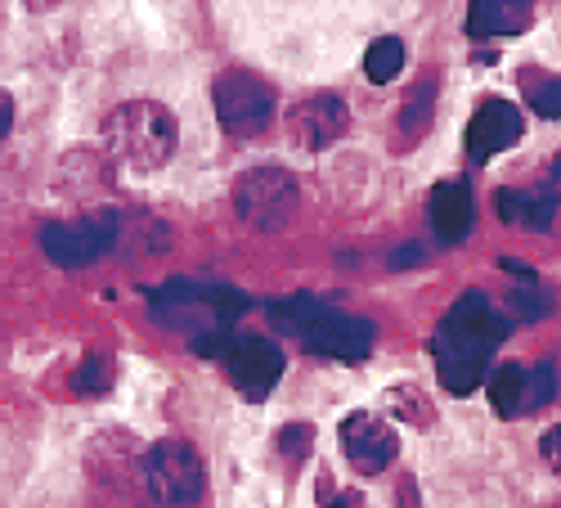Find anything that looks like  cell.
Wrapping results in <instances>:
<instances>
[{
    "instance_id": "2",
    "label": "cell",
    "mask_w": 561,
    "mask_h": 508,
    "mask_svg": "<svg viewBox=\"0 0 561 508\" xmlns=\"http://www.w3.org/2000/svg\"><path fill=\"white\" fill-rule=\"evenodd\" d=\"M180 126L167 104L130 100L104 117V149L122 171H158L175 158Z\"/></svg>"
},
{
    "instance_id": "26",
    "label": "cell",
    "mask_w": 561,
    "mask_h": 508,
    "mask_svg": "<svg viewBox=\"0 0 561 508\" xmlns=\"http://www.w3.org/2000/svg\"><path fill=\"white\" fill-rule=\"evenodd\" d=\"M543 459H548V464L561 473V424H557V428L543 437Z\"/></svg>"
},
{
    "instance_id": "10",
    "label": "cell",
    "mask_w": 561,
    "mask_h": 508,
    "mask_svg": "<svg viewBox=\"0 0 561 508\" xmlns=\"http://www.w3.org/2000/svg\"><path fill=\"white\" fill-rule=\"evenodd\" d=\"M225 374L248 400H265L274 392V383L284 379V351L274 347V338L243 334L239 347H233V355L225 360Z\"/></svg>"
},
{
    "instance_id": "8",
    "label": "cell",
    "mask_w": 561,
    "mask_h": 508,
    "mask_svg": "<svg viewBox=\"0 0 561 508\" xmlns=\"http://www.w3.org/2000/svg\"><path fill=\"white\" fill-rule=\"evenodd\" d=\"M346 126H351V109H346L342 95H333V90H314V95L297 100V109L288 113V135H293V145L306 149V154L337 145L346 135Z\"/></svg>"
},
{
    "instance_id": "14",
    "label": "cell",
    "mask_w": 561,
    "mask_h": 508,
    "mask_svg": "<svg viewBox=\"0 0 561 508\" xmlns=\"http://www.w3.org/2000/svg\"><path fill=\"white\" fill-rule=\"evenodd\" d=\"M557 207H561L557 184H517V190L499 194V216L517 229H535V235H543L557 221Z\"/></svg>"
},
{
    "instance_id": "23",
    "label": "cell",
    "mask_w": 561,
    "mask_h": 508,
    "mask_svg": "<svg viewBox=\"0 0 561 508\" xmlns=\"http://www.w3.org/2000/svg\"><path fill=\"white\" fill-rule=\"evenodd\" d=\"M552 396H557V364H552V360L530 364V414L543 409Z\"/></svg>"
},
{
    "instance_id": "11",
    "label": "cell",
    "mask_w": 561,
    "mask_h": 508,
    "mask_svg": "<svg viewBox=\"0 0 561 508\" xmlns=\"http://www.w3.org/2000/svg\"><path fill=\"white\" fill-rule=\"evenodd\" d=\"M400 441H396V428L387 419H378V414H351V419L342 424V454L351 459V469L355 473H382L391 469V459H396Z\"/></svg>"
},
{
    "instance_id": "9",
    "label": "cell",
    "mask_w": 561,
    "mask_h": 508,
    "mask_svg": "<svg viewBox=\"0 0 561 508\" xmlns=\"http://www.w3.org/2000/svg\"><path fill=\"white\" fill-rule=\"evenodd\" d=\"M373 338H378V329H373V319L364 315H351V311H323L310 319V329L301 334V347L314 351V355H333V360H364L373 351Z\"/></svg>"
},
{
    "instance_id": "24",
    "label": "cell",
    "mask_w": 561,
    "mask_h": 508,
    "mask_svg": "<svg viewBox=\"0 0 561 508\" xmlns=\"http://www.w3.org/2000/svg\"><path fill=\"white\" fill-rule=\"evenodd\" d=\"M310 445H314V428L310 424H288L284 432H278V450H284L293 464H301V459L310 454Z\"/></svg>"
},
{
    "instance_id": "27",
    "label": "cell",
    "mask_w": 561,
    "mask_h": 508,
    "mask_svg": "<svg viewBox=\"0 0 561 508\" xmlns=\"http://www.w3.org/2000/svg\"><path fill=\"white\" fill-rule=\"evenodd\" d=\"M10 126H14V100H10V90H0V145H5Z\"/></svg>"
},
{
    "instance_id": "21",
    "label": "cell",
    "mask_w": 561,
    "mask_h": 508,
    "mask_svg": "<svg viewBox=\"0 0 561 508\" xmlns=\"http://www.w3.org/2000/svg\"><path fill=\"white\" fill-rule=\"evenodd\" d=\"M522 86H526V100H530V109H535L539 117H548V122L561 117V77L530 72V81H522Z\"/></svg>"
},
{
    "instance_id": "19",
    "label": "cell",
    "mask_w": 561,
    "mask_h": 508,
    "mask_svg": "<svg viewBox=\"0 0 561 508\" xmlns=\"http://www.w3.org/2000/svg\"><path fill=\"white\" fill-rule=\"evenodd\" d=\"M432 104H436V81H423V86H413V90H409L404 117H400L404 140H413V135H423V131L432 126Z\"/></svg>"
},
{
    "instance_id": "5",
    "label": "cell",
    "mask_w": 561,
    "mask_h": 508,
    "mask_svg": "<svg viewBox=\"0 0 561 508\" xmlns=\"http://www.w3.org/2000/svg\"><path fill=\"white\" fill-rule=\"evenodd\" d=\"M145 482H149V495L167 508H184V504H198L203 490H207V464L203 454L180 441V437H167L158 445H149L145 454Z\"/></svg>"
},
{
    "instance_id": "6",
    "label": "cell",
    "mask_w": 561,
    "mask_h": 508,
    "mask_svg": "<svg viewBox=\"0 0 561 508\" xmlns=\"http://www.w3.org/2000/svg\"><path fill=\"white\" fill-rule=\"evenodd\" d=\"M117 235H122V216L100 207V212L77 216V221H50L41 229V248L55 266L77 270V266H90V261L108 257Z\"/></svg>"
},
{
    "instance_id": "25",
    "label": "cell",
    "mask_w": 561,
    "mask_h": 508,
    "mask_svg": "<svg viewBox=\"0 0 561 508\" xmlns=\"http://www.w3.org/2000/svg\"><path fill=\"white\" fill-rule=\"evenodd\" d=\"M507 302H512V315H526V319H539V315H543V311L552 306L548 289H539V284H530V289L522 284V289H517V293H512Z\"/></svg>"
},
{
    "instance_id": "18",
    "label": "cell",
    "mask_w": 561,
    "mask_h": 508,
    "mask_svg": "<svg viewBox=\"0 0 561 508\" xmlns=\"http://www.w3.org/2000/svg\"><path fill=\"white\" fill-rule=\"evenodd\" d=\"M400 68H404V45L396 41V36H382V41H373L368 45V55H364V72H368V81H391V77H400Z\"/></svg>"
},
{
    "instance_id": "28",
    "label": "cell",
    "mask_w": 561,
    "mask_h": 508,
    "mask_svg": "<svg viewBox=\"0 0 561 508\" xmlns=\"http://www.w3.org/2000/svg\"><path fill=\"white\" fill-rule=\"evenodd\" d=\"M423 257H427V252H423V244H409V248H400V252L391 257V266H396V270H404V266H413V261H423Z\"/></svg>"
},
{
    "instance_id": "17",
    "label": "cell",
    "mask_w": 561,
    "mask_h": 508,
    "mask_svg": "<svg viewBox=\"0 0 561 508\" xmlns=\"http://www.w3.org/2000/svg\"><path fill=\"white\" fill-rule=\"evenodd\" d=\"M329 311V302L323 297H314V293H293V297H284V302H270V325L278 329V334H306L310 329V319L314 315H323Z\"/></svg>"
},
{
    "instance_id": "29",
    "label": "cell",
    "mask_w": 561,
    "mask_h": 508,
    "mask_svg": "<svg viewBox=\"0 0 561 508\" xmlns=\"http://www.w3.org/2000/svg\"><path fill=\"white\" fill-rule=\"evenodd\" d=\"M552 176H557V184H561V154H557V162H552Z\"/></svg>"
},
{
    "instance_id": "7",
    "label": "cell",
    "mask_w": 561,
    "mask_h": 508,
    "mask_svg": "<svg viewBox=\"0 0 561 508\" xmlns=\"http://www.w3.org/2000/svg\"><path fill=\"white\" fill-rule=\"evenodd\" d=\"M211 104H216L220 126L233 135V140H252V135L270 131V122H274V90H270V81H261L256 72H243V68L216 77Z\"/></svg>"
},
{
    "instance_id": "3",
    "label": "cell",
    "mask_w": 561,
    "mask_h": 508,
    "mask_svg": "<svg viewBox=\"0 0 561 508\" xmlns=\"http://www.w3.org/2000/svg\"><path fill=\"white\" fill-rule=\"evenodd\" d=\"M248 293L225 289V284H194V280H171L149 297V311L158 325L180 329V334H211V329H229L233 319L248 311Z\"/></svg>"
},
{
    "instance_id": "16",
    "label": "cell",
    "mask_w": 561,
    "mask_h": 508,
    "mask_svg": "<svg viewBox=\"0 0 561 508\" xmlns=\"http://www.w3.org/2000/svg\"><path fill=\"white\" fill-rule=\"evenodd\" d=\"M485 392H490V405L503 414V419H522V414H530V364L490 369Z\"/></svg>"
},
{
    "instance_id": "12",
    "label": "cell",
    "mask_w": 561,
    "mask_h": 508,
    "mask_svg": "<svg viewBox=\"0 0 561 508\" xmlns=\"http://www.w3.org/2000/svg\"><path fill=\"white\" fill-rule=\"evenodd\" d=\"M522 109L507 104V100H485L472 113V126H467V158L472 162H490L494 154L512 149L522 140Z\"/></svg>"
},
{
    "instance_id": "15",
    "label": "cell",
    "mask_w": 561,
    "mask_h": 508,
    "mask_svg": "<svg viewBox=\"0 0 561 508\" xmlns=\"http://www.w3.org/2000/svg\"><path fill=\"white\" fill-rule=\"evenodd\" d=\"M530 19H535V10L526 0H477V5L467 10V36H477V41L517 36L530 27Z\"/></svg>"
},
{
    "instance_id": "20",
    "label": "cell",
    "mask_w": 561,
    "mask_h": 508,
    "mask_svg": "<svg viewBox=\"0 0 561 508\" xmlns=\"http://www.w3.org/2000/svg\"><path fill=\"white\" fill-rule=\"evenodd\" d=\"M113 379H117V369L108 355H85L81 369L72 374V392L77 396H104L113 387Z\"/></svg>"
},
{
    "instance_id": "1",
    "label": "cell",
    "mask_w": 561,
    "mask_h": 508,
    "mask_svg": "<svg viewBox=\"0 0 561 508\" xmlns=\"http://www.w3.org/2000/svg\"><path fill=\"white\" fill-rule=\"evenodd\" d=\"M507 338V315L485 297V293H462L432 338V355H436V374L440 387L454 396L477 392L490 379V355L503 347Z\"/></svg>"
},
{
    "instance_id": "13",
    "label": "cell",
    "mask_w": 561,
    "mask_h": 508,
    "mask_svg": "<svg viewBox=\"0 0 561 508\" xmlns=\"http://www.w3.org/2000/svg\"><path fill=\"white\" fill-rule=\"evenodd\" d=\"M427 216H432V229H436V239H440L445 248L462 244L467 235H472V221H477V199H472V184H467L462 176L440 180L436 190H432Z\"/></svg>"
},
{
    "instance_id": "22",
    "label": "cell",
    "mask_w": 561,
    "mask_h": 508,
    "mask_svg": "<svg viewBox=\"0 0 561 508\" xmlns=\"http://www.w3.org/2000/svg\"><path fill=\"white\" fill-rule=\"evenodd\" d=\"M239 338H243L239 329H211V334H198V338H194V351L225 364V360L233 355V347H239Z\"/></svg>"
},
{
    "instance_id": "4",
    "label": "cell",
    "mask_w": 561,
    "mask_h": 508,
    "mask_svg": "<svg viewBox=\"0 0 561 508\" xmlns=\"http://www.w3.org/2000/svg\"><path fill=\"white\" fill-rule=\"evenodd\" d=\"M301 190H297V176L284 167H252L239 176L233 184V212L239 221H248L252 229H284L297 216Z\"/></svg>"
}]
</instances>
